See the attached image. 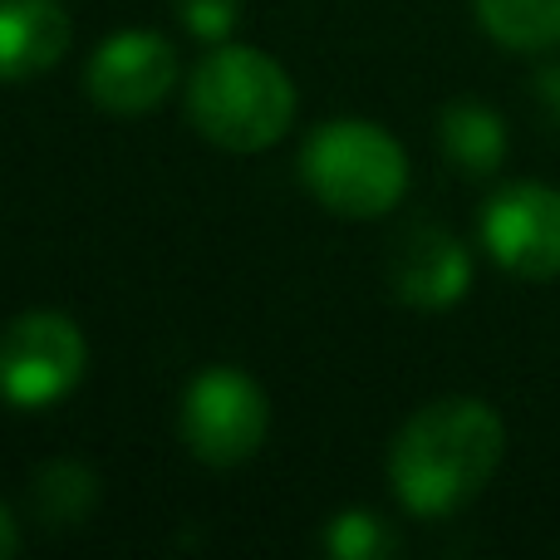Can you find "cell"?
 Listing matches in <instances>:
<instances>
[{
  "instance_id": "10",
  "label": "cell",
  "mask_w": 560,
  "mask_h": 560,
  "mask_svg": "<svg viewBox=\"0 0 560 560\" xmlns=\"http://www.w3.org/2000/svg\"><path fill=\"white\" fill-rule=\"evenodd\" d=\"M438 138H443V153L457 173L467 177H487L502 167L506 158V124L497 108L477 104V98H457L443 108L438 118Z\"/></svg>"
},
{
  "instance_id": "11",
  "label": "cell",
  "mask_w": 560,
  "mask_h": 560,
  "mask_svg": "<svg viewBox=\"0 0 560 560\" xmlns=\"http://www.w3.org/2000/svg\"><path fill=\"white\" fill-rule=\"evenodd\" d=\"M30 506L45 532H79L98 506V477L94 467L74 463V457H55L30 477Z\"/></svg>"
},
{
  "instance_id": "3",
  "label": "cell",
  "mask_w": 560,
  "mask_h": 560,
  "mask_svg": "<svg viewBox=\"0 0 560 560\" xmlns=\"http://www.w3.org/2000/svg\"><path fill=\"white\" fill-rule=\"evenodd\" d=\"M300 183L325 212L345 222H374L404 202L408 153L369 118H329L300 148Z\"/></svg>"
},
{
  "instance_id": "1",
  "label": "cell",
  "mask_w": 560,
  "mask_h": 560,
  "mask_svg": "<svg viewBox=\"0 0 560 560\" xmlns=\"http://www.w3.org/2000/svg\"><path fill=\"white\" fill-rule=\"evenodd\" d=\"M506 457V423L492 404L447 394L423 404L388 447V482L413 516H453L487 492Z\"/></svg>"
},
{
  "instance_id": "8",
  "label": "cell",
  "mask_w": 560,
  "mask_h": 560,
  "mask_svg": "<svg viewBox=\"0 0 560 560\" xmlns=\"http://www.w3.org/2000/svg\"><path fill=\"white\" fill-rule=\"evenodd\" d=\"M388 285L413 310H447L472 290V256L443 226H413L394 242Z\"/></svg>"
},
{
  "instance_id": "7",
  "label": "cell",
  "mask_w": 560,
  "mask_h": 560,
  "mask_svg": "<svg viewBox=\"0 0 560 560\" xmlns=\"http://www.w3.org/2000/svg\"><path fill=\"white\" fill-rule=\"evenodd\" d=\"M183 59H177L173 39L158 30H118L89 55L84 89L104 114L133 118L158 108L177 89Z\"/></svg>"
},
{
  "instance_id": "15",
  "label": "cell",
  "mask_w": 560,
  "mask_h": 560,
  "mask_svg": "<svg viewBox=\"0 0 560 560\" xmlns=\"http://www.w3.org/2000/svg\"><path fill=\"white\" fill-rule=\"evenodd\" d=\"M15 551H20V522H15V512L0 502V560H10Z\"/></svg>"
},
{
  "instance_id": "9",
  "label": "cell",
  "mask_w": 560,
  "mask_h": 560,
  "mask_svg": "<svg viewBox=\"0 0 560 560\" xmlns=\"http://www.w3.org/2000/svg\"><path fill=\"white\" fill-rule=\"evenodd\" d=\"M69 25L59 0H0V84L39 79L69 55Z\"/></svg>"
},
{
  "instance_id": "2",
  "label": "cell",
  "mask_w": 560,
  "mask_h": 560,
  "mask_svg": "<svg viewBox=\"0 0 560 560\" xmlns=\"http://www.w3.org/2000/svg\"><path fill=\"white\" fill-rule=\"evenodd\" d=\"M187 118L226 153H261L295 124V84L266 49L222 39L187 74Z\"/></svg>"
},
{
  "instance_id": "6",
  "label": "cell",
  "mask_w": 560,
  "mask_h": 560,
  "mask_svg": "<svg viewBox=\"0 0 560 560\" xmlns=\"http://www.w3.org/2000/svg\"><path fill=\"white\" fill-rule=\"evenodd\" d=\"M482 246L506 276H560V192L546 183H512L482 207Z\"/></svg>"
},
{
  "instance_id": "5",
  "label": "cell",
  "mask_w": 560,
  "mask_h": 560,
  "mask_svg": "<svg viewBox=\"0 0 560 560\" xmlns=\"http://www.w3.org/2000/svg\"><path fill=\"white\" fill-rule=\"evenodd\" d=\"M84 364V335L59 310H25L0 325V404L20 413L55 408L65 394H74Z\"/></svg>"
},
{
  "instance_id": "16",
  "label": "cell",
  "mask_w": 560,
  "mask_h": 560,
  "mask_svg": "<svg viewBox=\"0 0 560 560\" xmlns=\"http://www.w3.org/2000/svg\"><path fill=\"white\" fill-rule=\"evenodd\" d=\"M536 94H541V104H551L560 118V69H546V74L536 79Z\"/></svg>"
},
{
  "instance_id": "14",
  "label": "cell",
  "mask_w": 560,
  "mask_h": 560,
  "mask_svg": "<svg viewBox=\"0 0 560 560\" xmlns=\"http://www.w3.org/2000/svg\"><path fill=\"white\" fill-rule=\"evenodd\" d=\"M177 20L207 45H222L242 20V0H177Z\"/></svg>"
},
{
  "instance_id": "12",
  "label": "cell",
  "mask_w": 560,
  "mask_h": 560,
  "mask_svg": "<svg viewBox=\"0 0 560 560\" xmlns=\"http://www.w3.org/2000/svg\"><path fill=\"white\" fill-rule=\"evenodd\" d=\"M472 10L512 55H546L560 45V0H472Z\"/></svg>"
},
{
  "instance_id": "13",
  "label": "cell",
  "mask_w": 560,
  "mask_h": 560,
  "mask_svg": "<svg viewBox=\"0 0 560 560\" xmlns=\"http://www.w3.org/2000/svg\"><path fill=\"white\" fill-rule=\"evenodd\" d=\"M325 551L335 560H378L394 551V536L374 512H339L325 526Z\"/></svg>"
},
{
  "instance_id": "4",
  "label": "cell",
  "mask_w": 560,
  "mask_h": 560,
  "mask_svg": "<svg viewBox=\"0 0 560 560\" xmlns=\"http://www.w3.org/2000/svg\"><path fill=\"white\" fill-rule=\"evenodd\" d=\"M177 433L197 463L242 467L261 453L271 433V398L246 369L212 364L187 384L183 408H177Z\"/></svg>"
}]
</instances>
